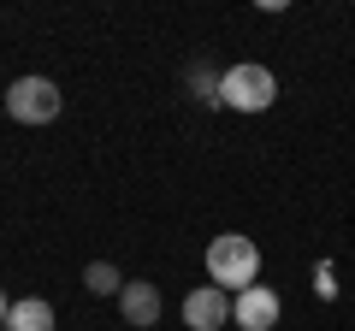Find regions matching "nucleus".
<instances>
[{"instance_id": "20e7f679", "label": "nucleus", "mask_w": 355, "mask_h": 331, "mask_svg": "<svg viewBox=\"0 0 355 331\" xmlns=\"http://www.w3.org/2000/svg\"><path fill=\"white\" fill-rule=\"evenodd\" d=\"M225 319H231V290L202 284V290L184 296V325H190V331H219Z\"/></svg>"}, {"instance_id": "7ed1b4c3", "label": "nucleus", "mask_w": 355, "mask_h": 331, "mask_svg": "<svg viewBox=\"0 0 355 331\" xmlns=\"http://www.w3.org/2000/svg\"><path fill=\"white\" fill-rule=\"evenodd\" d=\"M60 107H65V95H60L53 77H18L12 89H6V113H12L18 125H53Z\"/></svg>"}, {"instance_id": "1a4fd4ad", "label": "nucleus", "mask_w": 355, "mask_h": 331, "mask_svg": "<svg viewBox=\"0 0 355 331\" xmlns=\"http://www.w3.org/2000/svg\"><path fill=\"white\" fill-rule=\"evenodd\" d=\"M219 83H225V71H214V65H190V95H196V101H202V107H225V101H219Z\"/></svg>"}, {"instance_id": "39448f33", "label": "nucleus", "mask_w": 355, "mask_h": 331, "mask_svg": "<svg viewBox=\"0 0 355 331\" xmlns=\"http://www.w3.org/2000/svg\"><path fill=\"white\" fill-rule=\"evenodd\" d=\"M231 319L243 331H272L279 325V296L266 290V284H249L243 296H231Z\"/></svg>"}, {"instance_id": "f03ea898", "label": "nucleus", "mask_w": 355, "mask_h": 331, "mask_svg": "<svg viewBox=\"0 0 355 331\" xmlns=\"http://www.w3.org/2000/svg\"><path fill=\"white\" fill-rule=\"evenodd\" d=\"M219 101L231 113H266V107L279 101V77L266 71V65H231L225 83H219Z\"/></svg>"}, {"instance_id": "6e6552de", "label": "nucleus", "mask_w": 355, "mask_h": 331, "mask_svg": "<svg viewBox=\"0 0 355 331\" xmlns=\"http://www.w3.org/2000/svg\"><path fill=\"white\" fill-rule=\"evenodd\" d=\"M125 284H130V278H119L113 260H89V267H83V290H89V296H119Z\"/></svg>"}, {"instance_id": "f8f14e48", "label": "nucleus", "mask_w": 355, "mask_h": 331, "mask_svg": "<svg viewBox=\"0 0 355 331\" xmlns=\"http://www.w3.org/2000/svg\"><path fill=\"white\" fill-rule=\"evenodd\" d=\"M0 331H6V325H0Z\"/></svg>"}, {"instance_id": "9d476101", "label": "nucleus", "mask_w": 355, "mask_h": 331, "mask_svg": "<svg viewBox=\"0 0 355 331\" xmlns=\"http://www.w3.org/2000/svg\"><path fill=\"white\" fill-rule=\"evenodd\" d=\"M6 314H12V302H6V296H0V325H6Z\"/></svg>"}, {"instance_id": "0eeeda50", "label": "nucleus", "mask_w": 355, "mask_h": 331, "mask_svg": "<svg viewBox=\"0 0 355 331\" xmlns=\"http://www.w3.org/2000/svg\"><path fill=\"white\" fill-rule=\"evenodd\" d=\"M6 331H53V307L42 302V296H24V302H12V314H6Z\"/></svg>"}, {"instance_id": "9b49d317", "label": "nucleus", "mask_w": 355, "mask_h": 331, "mask_svg": "<svg viewBox=\"0 0 355 331\" xmlns=\"http://www.w3.org/2000/svg\"><path fill=\"white\" fill-rule=\"evenodd\" d=\"M0 113H6V89H0Z\"/></svg>"}, {"instance_id": "423d86ee", "label": "nucleus", "mask_w": 355, "mask_h": 331, "mask_svg": "<svg viewBox=\"0 0 355 331\" xmlns=\"http://www.w3.org/2000/svg\"><path fill=\"white\" fill-rule=\"evenodd\" d=\"M119 314H125V325H137V331H154V319H160V290H154L148 278L125 284V290H119Z\"/></svg>"}, {"instance_id": "f257e3e1", "label": "nucleus", "mask_w": 355, "mask_h": 331, "mask_svg": "<svg viewBox=\"0 0 355 331\" xmlns=\"http://www.w3.org/2000/svg\"><path fill=\"white\" fill-rule=\"evenodd\" d=\"M207 278L219 284V290H249L254 278H261V249H254L249 237H237V231H225V237L207 242Z\"/></svg>"}]
</instances>
